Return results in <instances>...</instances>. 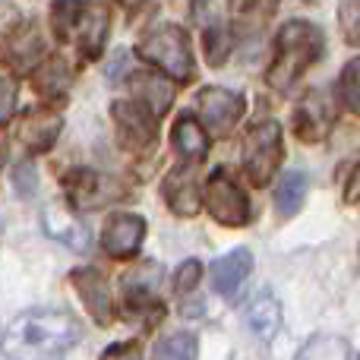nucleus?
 Returning <instances> with one entry per match:
<instances>
[{
  "label": "nucleus",
  "instance_id": "5",
  "mask_svg": "<svg viewBox=\"0 0 360 360\" xmlns=\"http://www.w3.org/2000/svg\"><path fill=\"white\" fill-rule=\"evenodd\" d=\"M205 205L215 215V221L228 228H240L250 221V199L240 186L231 180L228 171H215L205 184Z\"/></svg>",
  "mask_w": 360,
  "mask_h": 360
},
{
  "label": "nucleus",
  "instance_id": "8",
  "mask_svg": "<svg viewBox=\"0 0 360 360\" xmlns=\"http://www.w3.org/2000/svg\"><path fill=\"white\" fill-rule=\"evenodd\" d=\"M67 184V193L79 209H98V205L111 202V199H120L124 196V186L117 180L105 177V174H95L89 168H76L63 177Z\"/></svg>",
  "mask_w": 360,
  "mask_h": 360
},
{
  "label": "nucleus",
  "instance_id": "26",
  "mask_svg": "<svg viewBox=\"0 0 360 360\" xmlns=\"http://www.w3.org/2000/svg\"><path fill=\"white\" fill-rule=\"evenodd\" d=\"M231 54V32L224 25H212L205 32V57H209L212 67H221Z\"/></svg>",
  "mask_w": 360,
  "mask_h": 360
},
{
  "label": "nucleus",
  "instance_id": "22",
  "mask_svg": "<svg viewBox=\"0 0 360 360\" xmlns=\"http://www.w3.org/2000/svg\"><path fill=\"white\" fill-rule=\"evenodd\" d=\"M297 360H351V348L342 335H316L304 345Z\"/></svg>",
  "mask_w": 360,
  "mask_h": 360
},
{
  "label": "nucleus",
  "instance_id": "34",
  "mask_svg": "<svg viewBox=\"0 0 360 360\" xmlns=\"http://www.w3.org/2000/svg\"><path fill=\"white\" fill-rule=\"evenodd\" d=\"M345 199H348V202H360V165H357V171H354V174H351V180H348Z\"/></svg>",
  "mask_w": 360,
  "mask_h": 360
},
{
  "label": "nucleus",
  "instance_id": "32",
  "mask_svg": "<svg viewBox=\"0 0 360 360\" xmlns=\"http://www.w3.org/2000/svg\"><path fill=\"white\" fill-rule=\"evenodd\" d=\"M275 6H278V0H237V10L243 16H266Z\"/></svg>",
  "mask_w": 360,
  "mask_h": 360
},
{
  "label": "nucleus",
  "instance_id": "29",
  "mask_svg": "<svg viewBox=\"0 0 360 360\" xmlns=\"http://www.w3.org/2000/svg\"><path fill=\"white\" fill-rule=\"evenodd\" d=\"M199 278H202V266H199V259H186L184 266L177 269V275H174V291L177 294H190L193 288L199 285Z\"/></svg>",
  "mask_w": 360,
  "mask_h": 360
},
{
  "label": "nucleus",
  "instance_id": "13",
  "mask_svg": "<svg viewBox=\"0 0 360 360\" xmlns=\"http://www.w3.org/2000/svg\"><path fill=\"white\" fill-rule=\"evenodd\" d=\"M108 29H111V16H108L105 4L92 0L89 6H82V16H79V44H82V54L89 60L101 54L108 41Z\"/></svg>",
  "mask_w": 360,
  "mask_h": 360
},
{
  "label": "nucleus",
  "instance_id": "16",
  "mask_svg": "<svg viewBox=\"0 0 360 360\" xmlns=\"http://www.w3.org/2000/svg\"><path fill=\"white\" fill-rule=\"evenodd\" d=\"M329 120H332L329 101L319 98V95H310V98L297 108V114H294V133H297L304 143H316L326 133Z\"/></svg>",
  "mask_w": 360,
  "mask_h": 360
},
{
  "label": "nucleus",
  "instance_id": "20",
  "mask_svg": "<svg viewBox=\"0 0 360 360\" xmlns=\"http://www.w3.org/2000/svg\"><path fill=\"white\" fill-rule=\"evenodd\" d=\"M136 92H139V98L149 105V111L152 114H165L171 108V101H174V89L168 86V82L162 79V76H155V73H143V76H136Z\"/></svg>",
  "mask_w": 360,
  "mask_h": 360
},
{
  "label": "nucleus",
  "instance_id": "14",
  "mask_svg": "<svg viewBox=\"0 0 360 360\" xmlns=\"http://www.w3.org/2000/svg\"><path fill=\"white\" fill-rule=\"evenodd\" d=\"M247 326L262 338V342H272L281 329V304L275 294L269 291H259L253 300L247 304Z\"/></svg>",
  "mask_w": 360,
  "mask_h": 360
},
{
  "label": "nucleus",
  "instance_id": "11",
  "mask_svg": "<svg viewBox=\"0 0 360 360\" xmlns=\"http://www.w3.org/2000/svg\"><path fill=\"white\" fill-rule=\"evenodd\" d=\"M250 269H253V253L250 250H231L228 256H221V259L212 266V285H215V291L221 294V297H234L237 291H240V285L247 281Z\"/></svg>",
  "mask_w": 360,
  "mask_h": 360
},
{
  "label": "nucleus",
  "instance_id": "21",
  "mask_svg": "<svg viewBox=\"0 0 360 360\" xmlns=\"http://www.w3.org/2000/svg\"><path fill=\"white\" fill-rule=\"evenodd\" d=\"M44 44L41 38H38V29H25L19 38H13L10 44H6V60L16 63V70H32L35 67V60L41 57Z\"/></svg>",
  "mask_w": 360,
  "mask_h": 360
},
{
  "label": "nucleus",
  "instance_id": "1",
  "mask_svg": "<svg viewBox=\"0 0 360 360\" xmlns=\"http://www.w3.org/2000/svg\"><path fill=\"white\" fill-rule=\"evenodd\" d=\"M82 338V329L70 313L38 307L25 310L6 326L0 348L10 360H63Z\"/></svg>",
  "mask_w": 360,
  "mask_h": 360
},
{
  "label": "nucleus",
  "instance_id": "4",
  "mask_svg": "<svg viewBox=\"0 0 360 360\" xmlns=\"http://www.w3.org/2000/svg\"><path fill=\"white\" fill-rule=\"evenodd\" d=\"M281 155H285V149H281V127L275 120L256 124L247 133V139H243V168H247V174L256 186L272 180V174L281 165Z\"/></svg>",
  "mask_w": 360,
  "mask_h": 360
},
{
  "label": "nucleus",
  "instance_id": "12",
  "mask_svg": "<svg viewBox=\"0 0 360 360\" xmlns=\"http://www.w3.org/2000/svg\"><path fill=\"white\" fill-rule=\"evenodd\" d=\"M165 202L171 205V212L190 218L199 212V190H196V174L193 168H174L162 184Z\"/></svg>",
  "mask_w": 360,
  "mask_h": 360
},
{
  "label": "nucleus",
  "instance_id": "23",
  "mask_svg": "<svg viewBox=\"0 0 360 360\" xmlns=\"http://www.w3.org/2000/svg\"><path fill=\"white\" fill-rule=\"evenodd\" d=\"M32 79H35L41 95H60V92H67L70 79H73V70H70L67 60H48L44 67L35 70Z\"/></svg>",
  "mask_w": 360,
  "mask_h": 360
},
{
  "label": "nucleus",
  "instance_id": "18",
  "mask_svg": "<svg viewBox=\"0 0 360 360\" xmlns=\"http://www.w3.org/2000/svg\"><path fill=\"white\" fill-rule=\"evenodd\" d=\"M171 139H174L177 155L186 158V162H196V158H202L205 152H209V139H205V133H202V127H199V120L190 117V114L177 117L174 130H171Z\"/></svg>",
  "mask_w": 360,
  "mask_h": 360
},
{
  "label": "nucleus",
  "instance_id": "36",
  "mask_svg": "<svg viewBox=\"0 0 360 360\" xmlns=\"http://www.w3.org/2000/svg\"><path fill=\"white\" fill-rule=\"evenodd\" d=\"M0 162H4V146H0Z\"/></svg>",
  "mask_w": 360,
  "mask_h": 360
},
{
  "label": "nucleus",
  "instance_id": "2",
  "mask_svg": "<svg viewBox=\"0 0 360 360\" xmlns=\"http://www.w3.org/2000/svg\"><path fill=\"white\" fill-rule=\"evenodd\" d=\"M323 51H326V38L313 22L294 19V22L281 25L278 38H275V60L266 76L269 86L278 89V92H288L297 82V76L323 57Z\"/></svg>",
  "mask_w": 360,
  "mask_h": 360
},
{
  "label": "nucleus",
  "instance_id": "3",
  "mask_svg": "<svg viewBox=\"0 0 360 360\" xmlns=\"http://www.w3.org/2000/svg\"><path fill=\"white\" fill-rule=\"evenodd\" d=\"M139 57L149 63H155L158 70H165L168 76H174V79L186 82L193 79V51H190V38H186V32L180 29V25H158V29H152L149 35L139 41Z\"/></svg>",
  "mask_w": 360,
  "mask_h": 360
},
{
  "label": "nucleus",
  "instance_id": "10",
  "mask_svg": "<svg viewBox=\"0 0 360 360\" xmlns=\"http://www.w3.org/2000/svg\"><path fill=\"white\" fill-rule=\"evenodd\" d=\"M146 237V221L139 215H111V221L105 224V234H101V243H105L108 256L114 259H127L139 250Z\"/></svg>",
  "mask_w": 360,
  "mask_h": 360
},
{
  "label": "nucleus",
  "instance_id": "15",
  "mask_svg": "<svg viewBox=\"0 0 360 360\" xmlns=\"http://www.w3.org/2000/svg\"><path fill=\"white\" fill-rule=\"evenodd\" d=\"M63 130V117L60 114H51V111H38V114H29V117L19 124V139H22L29 149H51L57 143Z\"/></svg>",
  "mask_w": 360,
  "mask_h": 360
},
{
  "label": "nucleus",
  "instance_id": "7",
  "mask_svg": "<svg viewBox=\"0 0 360 360\" xmlns=\"http://www.w3.org/2000/svg\"><path fill=\"white\" fill-rule=\"evenodd\" d=\"M117 136L127 149H149L155 143V114L139 101H114L111 105Z\"/></svg>",
  "mask_w": 360,
  "mask_h": 360
},
{
  "label": "nucleus",
  "instance_id": "19",
  "mask_svg": "<svg viewBox=\"0 0 360 360\" xmlns=\"http://www.w3.org/2000/svg\"><path fill=\"white\" fill-rule=\"evenodd\" d=\"M307 186H310V177L304 171H291V174L281 177V184L275 186V209L281 215H294V212L304 205Z\"/></svg>",
  "mask_w": 360,
  "mask_h": 360
},
{
  "label": "nucleus",
  "instance_id": "25",
  "mask_svg": "<svg viewBox=\"0 0 360 360\" xmlns=\"http://www.w3.org/2000/svg\"><path fill=\"white\" fill-rule=\"evenodd\" d=\"M155 360H196V335H190V332L168 335L158 345Z\"/></svg>",
  "mask_w": 360,
  "mask_h": 360
},
{
  "label": "nucleus",
  "instance_id": "33",
  "mask_svg": "<svg viewBox=\"0 0 360 360\" xmlns=\"http://www.w3.org/2000/svg\"><path fill=\"white\" fill-rule=\"evenodd\" d=\"M13 180H16V186H19V193H22V196H29V193L35 190V184H38L35 168H32V165H19V168L13 171Z\"/></svg>",
  "mask_w": 360,
  "mask_h": 360
},
{
  "label": "nucleus",
  "instance_id": "6",
  "mask_svg": "<svg viewBox=\"0 0 360 360\" xmlns=\"http://www.w3.org/2000/svg\"><path fill=\"white\" fill-rule=\"evenodd\" d=\"M196 111L212 133H231L237 120L243 117V111H247V98L240 92H231V89L209 86L199 92Z\"/></svg>",
  "mask_w": 360,
  "mask_h": 360
},
{
  "label": "nucleus",
  "instance_id": "27",
  "mask_svg": "<svg viewBox=\"0 0 360 360\" xmlns=\"http://www.w3.org/2000/svg\"><path fill=\"white\" fill-rule=\"evenodd\" d=\"M342 98L348 105V111H354L360 117V57L351 60L342 73Z\"/></svg>",
  "mask_w": 360,
  "mask_h": 360
},
{
  "label": "nucleus",
  "instance_id": "28",
  "mask_svg": "<svg viewBox=\"0 0 360 360\" xmlns=\"http://www.w3.org/2000/svg\"><path fill=\"white\" fill-rule=\"evenodd\" d=\"M338 22H342L348 44H360V0H345L338 10Z\"/></svg>",
  "mask_w": 360,
  "mask_h": 360
},
{
  "label": "nucleus",
  "instance_id": "24",
  "mask_svg": "<svg viewBox=\"0 0 360 360\" xmlns=\"http://www.w3.org/2000/svg\"><path fill=\"white\" fill-rule=\"evenodd\" d=\"M79 16H82V0H54V6H51V25H54L60 41H67L73 35V29L79 25Z\"/></svg>",
  "mask_w": 360,
  "mask_h": 360
},
{
  "label": "nucleus",
  "instance_id": "17",
  "mask_svg": "<svg viewBox=\"0 0 360 360\" xmlns=\"http://www.w3.org/2000/svg\"><path fill=\"white\" fill-rule=\"evenodd\" d=\"M41 221H44V231H48L51 237H57L60 243H67L70 250H86L89 247L86 224H79L76 218H70L67 212H60L57 205H48V209H44Z\"/></svg>",
  "mask_w": 360,
  "mask_h": 360
},
{
  "label": "nucleus",
  "instance_id": "31",
  "mask_svg": "<svg viewBox=\"0 0 360 360\" xmlns=\"http://www.w3.org/2000/svg\"><path fill=\"white\" fill-rule=\"evenodd\" d=\"M101 360H143V351H139L136 342H120V345H111L101 354Z\"/></svg>",
  "mask_w": 360,
  "mask_h": 360
},
{
  "label": "nucleus",
  "instance_id": "30",
  "mask_svg": "<svg viewBox=\"0 0 360 360\" xmlns=\"http://www.w3.org/2000/svg\"><path fill=\"white\" fill-rule=\"evenodd\" d=\"M13 111H16V82L10 76H0V124H6Z\"/></svg>",
  "mask_w": 360,
  "mask_h": 360
},
{
  "label": "nucleus",
  "instance_id": "35",
  "mask_svg": "<svg viewBox=\"0 0 360 360\" xmlns=\"http://www.w3.org/2000/svg\"><path fill=\"white\" fill-rule=\"evenodd\" d=\"M120 4H124V6H139L143 0H120Z\"/></svg>",
  "mask_w": 360,
  "mask_h": 360
},
{
  "label": "nucleus",
  "instance_id": "9",
  "mask_svg": "<svg viewBox=\"0 0 360 360\" xmlns=\"http://www.w3.org/2000/svg\"><path fill=\"white\" fill-rule=\"evenodd\" d=\"M70 281H73V288L79 291L82 304H86V310L92 313V319L98 326H108L114 319V304H111V288H108L105 275L95 272V269H76L73 275H70Z\"/></svg>",
  "mask_w": 360,
  "mask_h": 360
}]
</instances>
